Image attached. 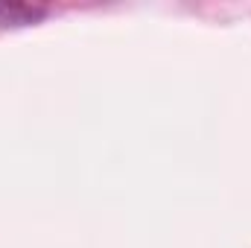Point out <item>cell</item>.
Wrapping results in <instances>:
<instances>
[{
  "label": "cell",
  "mask_w": 251,
  "mask_h": 248,
  "mask_svg": "<svg viewBox=\"0 0 251 248\" xmlns=\"http://www.w3.org/2000/svg\"><path fill=\"white\" fill-rule=\"evenodd\" d=\"M44 15H47V9H41V6L0 0V26H29L35 21H41Z\"/></svg>",
  "instance_id": "obj_1"
}]
</instances>
